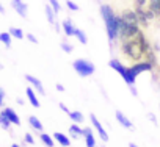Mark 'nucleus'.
I'll use <instances>...</instances> for the list:
<instances>
[{"label":"nucleus","mask_w":160,"mask_h":147,"mask_svg":"<svg viewBox=\"0 0 160 147\" xmlns=\"http://www.w3.org/2000/svg\"><path fill=\"white\" fill-rule=\"evenodd\" d=\"M28 124H30L32 128H35L36 131H42V124H41V121H39L36 116H30V117H28Z\"/></svg>","instance_id":"18"},{"label":"nucleus","mask_w":160,"mask_h":147,"mask_svg":"<svg viewBox=\"0 0 160 147\" xmlns=\"http://www.w3.org/2000/svg\"><path fill=\"white\" fill-rule=\"evenodd\" d=\"M130 88V92L133 94V96H137V89H135V86H129Z\"/></svg>","instance_id":"34"},{"label":"nucleus","mask_w":160,"mask_h":147,"mask_svg":"<svg viewBox=\"0 0 160 147\" xmlns=\"http://www.w3.org/2000/svg\"><path fill=\"white\" fill-rule=\"evenodd\" d=\"M3 100H5V89H0V107L3 105Z\"/></svg>","instance_id":"32"},{"label":"nucleus","mask_w":160,"mask_h":147,"mask_svg":"<svg viewBox=\"0 0 160 147\" xmlns=\"http://www.w3.org/2000/svg\"><path fill=\"white\" fill-rule=\"evenodd\" d=\"M83 138H85L87 147H96V139H94V135H93V131H91L90 127H85L83 128Z\"/></svg>","instance_id":"11"},{"label":"nucleus","mask_w":160,"mask_h":147,"mask_svg":"<svg viewBox=\"0 0 160 147\" xmlns=\"http://www.w3.org/2000/svg\"><path fill=\"white\" fill-rule=\"evenodd\" d=\"M53 139H55L57 142H60L63 147H69V145H71V139H69L64 133H60V131L53 133Z\"/></svg>","instance_id":"13"},{"label":"nucleus","mask_w":160,"mask_h":147,"mask_svg":"<svg viewBox=\"0 0 160 147\" xmlns=\"http://www.w3.org/2000/svg\"><path fill=\"white\" fill-rule=\"evenodd\" d=\"M57 89H58V91H64V86L58 83V85H57Z\"/></svg>","instance_id":"35"},{"label":"nucleus","mask_w":160,"mask_h":147,"mask_svg":"<svg viewBox=\"0 0 160 147\" xmlns=\"http://www.w3.org/2000/svg\"><path fill=\"white\" fill-rule=\"evenodd\" d=\"M10 35L16 39H24V31L21 28H16V27H11L10 28Z\"/></svg>","instance_id":"25"},{"label":"nucleus","mask_w":160,"mask_h":147,"mask_svg":"<svg viewBox=\"0 0 160 147\" xmlns=\"http://www.w3.org/2000/svg\"><path fill=\"white\" fill-rule=\"evenodd\" d=\"M72 66H74L75 72L78 74L80 77H90L91 74H94V70H96L94 64L91 61H88V59H75L72 63Z\"/></svg>","instance_id":"4"},{"label":"nucleus","mask_w":160,"mask_h":147,"mask_svg":"<svg viewBox=\"0 0 160 147\" xmlns=\"http://www.w3.org/2000/svg\"><path fill=\"white\" fill-rule=\"evenodd\" d=\"M11 7H13L14 11H18V14L21 17H27V5L22 2V0H13Z\"/></svg>","instance_id":"9"},{"label":"nucleus","mask_w":160,"mask_h":147,"mask_svg":"<svg viewBox=\"0 0 160 147\" xmlns=\"http://www.w3.org/2000/svg\"><path fill=\"white\" fill-rule=\"evenodd\" d=\"M25 80H27V82H28L32 86H35V88H36V91H38L41 96H44V94H46V89H44V86H42L41 80H38L36 77L30 75V74H25Z\"/></svg>","instance_id":"8"},{"label":"nucleus","mask_w":160,"mask_h":147,"mask_svg":"<svg viewBox=\"0 0 160 147\" xmlns=\"http://www.w3.org/2000/svg\"><path fill=\"white\" fill-rule=\"evenodd\" d=\"M101 147H104V145H101Z\"/></svg>","instance_id":"38"},{"label":"nucleus","mask_w":160,"mask_h":147,"mask_svg":"<svg viewBox=\"0 0 160 147\" xmlns=\"http://www.w3.org/2000/svg\"><path fill=\"white\" fill-rule=\"evenodd\" d=\"M2 111L8 116V119H10L14 125H21V119H19V116L16 114V111H14L13 108H3Z\"/></svg>","instance_id":"12"},{"label":"nucleus","mask_w":160,"mask_h":147,"mask_svg":"<svg viewBox=\"0 0 160 147\" xmlns=\"http://www.w3.org/2000/svg\"><path fill=\"white\" fill-rule=\"evenodd\" d=\"M129 147H138V145H137L135 142H130V144H129Z\"/></svg>","instance_id":"36"},{"label":"nucleus","mask_w":160,"mask_h":147,"mask_svg":"<svg viewBox=\"0 0 160 147\" xmlns=\"http://www.w3.org/2000/svg\"><path fill=\"white\" fill-rule=\"evenodd\" d=\"M130 69L133 70L135 75H138L141 72H146V70H152V61H138L137 64L130 66Z\"/></svg>","instance_id":"7"},{"label":"nucleus","mask_w":160,"mask_h":147,"mask_svg":"<svg viewBox=\"0 0 160 147\" xmlns=\"http://www.w3.org/2000/svg\"><path fill=\"white\" fill-rule=\"evenodd\" d=\"M25 38H27L30 42H33V44H38V39H36L33 35H30V33H28V35H25Z\"/></svg>","instance_id":"30"},{"label":"nucleus","mask_w":160,"mask_h":147,"mask_svg":"<svg viewBox=\"0 0 160 147\" xmlns=\"http://www.w3.org/2000/svg\"><path fill=\"white\" fill-rule=\"evenodd\" d=\"M60 108H61V110H63V111H64V113H66L68 116L71 114V111H69V108H68V107H66V105H64L63 102H60Z\"/></svg>","instance_id":"31"},{"label":"nucleus","mask_w":160,"mask_h":147,"mask_svg":"<svg viewBox=\"0 0 160 147\" xmlns=\"http://www.w3.org/2000/svg\"><path fill=\"white\" fill-rule=\"evenodd\" d=\"M148 10H151L155 17H160V0H148Z\"/></svg>","instance_id":"14"},{"label":"nucleus","mask_w":160,"mask_h":147,"mask_svg":"<svg viewBox=\"0 0 160 147\" xmlns=\"http://www.w3.org/2000/svg\"><path fill=\"white\" fill-rule=\"evenodd\" d=\"M122 53L127 58L133 59V61H141L146 56L144 52H143V47H141V44L137 38L132 39V41H124L122 42Z\"/></svg>","instance_id":"2"},{"label":"nucleus","mask_w":160,"mask_h":147,"mask_svg":"<svg viewBox=\"0 0 160 147\" xmlns=\"http://www.w3.org/2000/svg\"><path fill=\"white\" fill-rule=\"evenodd\" d=\"M39 138H41V141L44 142V145H46V147H53V144H55V142H53V138H52L50 135H47V133H41V135H39Z\"/></svg>","instance_id":"23"},{"label":"nucleus","mask_w":160,"mask_h":147,"mask_svg":"<svg viewBox=\"0 0 160 147\" xmlns=\"http://www.w3.org/2000/svg\"><path fill=\"white\" fill-rule=\"evenodd\" d=\"M69 117H71L75 124H82V122L85 121V116H83L82 113H80V111H71Z\"/></svg>","instance_id":"21"},{"label":"nucleus","mask_w":160,"mask_h":147,"mask_svg":"<svg viewBox=\"0 0 160 147\" xmlns=\"http://www.w3.org/2000/svg\"><path fill=\"white\" fill-rule=\"evenodd\" d=\"M25 94H27V97H28L30 103H32L35 108H39V107H41V103H39V100H38V97H36V94L33 92V89H32V88H27V89H25Z\"/></svg>","instance_id":"16"},{"label":"nucleus","mask_w":160,"mask_h":147,"mask_svg":"<svg viewBox=\"0 0 160 147\" xmlns=\"http://www.w3.org/2000/svg\"><path fill=\"white\" fill-rule=\"evenodd\" d=\"M61 49H63L66 53H71V52H72V47H71L68 42H61Z\"/></svg>","instance_id":"29"},{"label":"nucleus","mask_w":160,"mask_h":147,"mask_svg":"<svg viewBox=\"0 0 160 147\" xmlns=\"http://www.w3.org/2000/svg\"><path fill=\"white\" fill-rule=\"evenodd\" d=\"M116 121H118L122 127H126V128H133V125H132L130 119H129V117H126L121 111H116Z\"/></svg>","instance_id":"15"},{"label":"nucleus","mask_w":160,"mask_h":147,"mask_svg":"<svg viewBox=\"0 0 160 147\" xmlns=\"http://www.w3.org/2000/svg\"><path fill=\"white\" fill-rule=\"evenodd\" d=\"M69 131H71V135L74 136V138H78V136H83V128H80L77 124H72L71 127H69Z\"/></svg>","instance_id":"22"},{"label":"nucleus","mask_w":160,"mask_h":147,"mask_svg":"<svg viewBox=\"0 0 160 147\" xmlns=\"http://www.w3.org/2000/svg\"><path fill=\"white\" fill-rule=\"evenodd\" d=\"M11 124H13V122H11V121L8 119V116H7V114H5L3 111L0 113V125H2V128H3V130H8Z\"/></svg>","instance_id":"20"},{"label":"nucleus","mask_w":160,"mask_h":147,"mask_svg":"<svg viewBox=\"0 0 160 147\" xmlns=\"http://www.w3.org/2000/svg\"><path fill=\"white\" fill-rule=\"evenodd\" d=\"M74 36L78 39V42H80V44H83V45H87V44H88V38H87V35H85V31H83V30L75 28V33H74Z\"/></svg>","instance_id":"19"},{"label":"nucleus","mask_w":160,"mask_h":147,"mask_svg":"<svg viewBox=\"0 0 160 147\" xmlns=\"http://www.w3.org/2000/svg\"><path fill=\"white\" fill-rule=\"evenodd\" d=\"M90 119H91V124H93V127L98 130V133H99V136H101V139L104 141V142H107L108 141V135H107V131H105V128L102 127V124L99 122V119L94 116V114H91L90 116Z\"/></svg>","instance_id":"6"},{"label":"nucleus","mask_w":160,"mask_h":147,"mask_svg":"<svg viewBox=\"0 0 160 147\" xmlns=\"http://www.w3.org/2000/svg\"><path fill=\"white\" fill-rule=\"evenodd\" d=\"M24 142H25V144H35V139H33L32 133H25V136H24Z\"/></svg>","instance_id":"26"},{"label":"nucleus","mask_w":160,"mask_h":147,"mask_svg":"<svg viewBox=\"0 0 160 147\" xmlns=\"http://www.w3.org/2000/svg\"><path fill=\"white\" fill-rule=\"evenodd\" d=\"M50 2V7L55 10V13H58L60 11V3H58V0H49Z\"/></svg>","instance_id":"28"},{"label":"nucleus","mask_w":160,"mask_h":147,"mask_svg":"<svg viewBox=\"0 0 160 147\" xmlns=\"http://www.w3.org/2000/svg\"><path fill=\"white\" fill-rule=\"evenodd\" d=\"M44 11H46V17H47L49 24H50V25H53V27H55V30L58 31V30H60V27L57 25V19H55V14H57V13H55V10H53L50 5H46Z\"/></svg>","instance_id":"10"},{"label":"nucleus","mask_w":160,"mask_h":147,"mask_svg":"<svg viewBox=\"0 0 160 147\" xmlns=\"http://www.w3.org/2000/svg\"><path fill=\"white\" fill-rule=\"evenodd\" d=\"M108 66L113 69V70H116L119 75L122 77V80L129 85V86H135V80H137V75L133 74V70L130 69V67H126V66H122L118 59H110L108 61Z\"/></svg>","instance_id":"3"},{"label":"nucleus","mask_w":160,"mask_h":147,"mask_svg":"<svg viewBox=\"0 0 160 147\" xmlns=\"http://www.w3.org/2000/svg\"><path fill=\"white\" fill-rule=\"evenodd\" d=\"M11 147H21V145H19V144H13Z\"/></svg>","instance_id":"37"},{"label":"nucleus","mask_w":160,"mask_h":147,"mask_svg":"<svg viewBox=\"0 0 160 147\" xmlns=\"http://www.w3.org/2000/svg\"><path fill=\"white\" fill-rule=\"evenodd\" d=\"M61 24H63V31H64V35H66V36H72V35L75 33V27L71 24V21H69V19L63 21Z\"/></svg>","instance_id":"17"},{"label":"nucleus","mask_w":160,"mask_h":147,"mask_svg":"<svg viewBox=\"0 0 160 147\" xmlns=\"http://www.w3.org/2000/svg\"><path fill=\"white\" fill-rule=\"evenodd\" d=\"M0 41H2L5 44V47H11V35L10 31H3V33H0Z\"/></svg>","instance_id":"24"},{"label":"nucleus","mask_w":160,"mask_h":147,"mask_svg":"<svg viewBox=\"0 0 160 147\" xmlns=\"http://www.w3.org/2000/svg\"><path fill=\"white\" fill-rule=\"evenodd\" d=\"M148 117H149L154 124H157V119H155V116H154V114H148Z\"/></svg>","instance_id":"33"},{"label":"nucleus","mask_w":160,"mask_h":147,"mask_svg":"<svg viewBox=\"0 0 160 147\" xmlns=\"http://www.w3.org/2000/svg\"><path fill=\"white\" fill-rule=\"evenodd\" d=\"M121 19H122L126 24L132 25V27H140V17H138L137 11L126 10V11H122V14H121Z\"/></svg>","instance_id":"5"},{"label":"nucleus","mask_w":160,"mask_h":147,"mask_svg":"<svg viewBox=\"0 0 160 147\" xmlns=\"http://www.w3.org/2000/svg\"><path fill=\"white\" fill-rule=\"evenodd\" d=\"M66 5L71 11H78V5H75L74 2H71V0H66Z\"/></svg>","instance_id":"27"},{"label":"nucleus","mask_w":160,"mask_h":147,"mask_svg":"<svg viewBox=\"0 0 160 147\" xmlns=\"http://www.w3.org/2000/svg\"><path fill=\"white\" fill-rule=\"evenodd\" d=\"M101 14L104 17L105 22V28H107V36L108 41L113 42L115 39L119 38V27H118V16L113 13V10L108 5H102L101 7Z\"/></svg>","instance_id":"1"}]
</instances>
